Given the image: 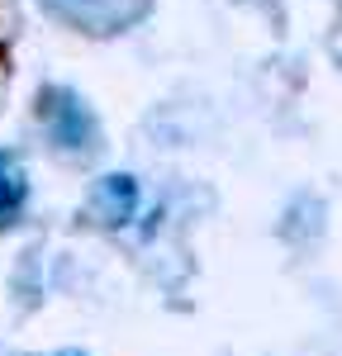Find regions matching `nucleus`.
<instances>
[{
    "mask_svg": "<svg viewBox=\"0 0 342 356\" xmlns=\"http://www.w3.org/2000/svg\"><path fill=\"white\" fill-rule=\"evenodd\" d=\"M48 124L62 147H90V138H95V124L72 90H48Z\"/></svg>",
    "mask_w": 342,
    "mask_h": 356,
    "instance_id": "obj_1",
    "label": "nucleus"
},
{
    "mask_svg": "<svg viewBox=\"0 0 342 356\" xmlns=\"http://www.w3.org/2000/svg\"><path fill=\"white\" fill-rule=\"evenodd\" d=\"M95 209L105 223H129L138 209V181L133 176H105L95 186Z\"/></svg>",
    "mask_w": 342,
    "mask_h": 356,
    "instance_id": "obj_2",
    "label": "nucleus"
},
{
    "mask_svg": "<svg viewBox=\"0 0 342 356\" xmlns=\"http://www.w3.org/2000/svg\"><path fill=\"white\" fill-rule=\"evenodd\" d=\"M28 204V176L15 152L0 147V223H15Z\"/></svg>",
    "mask_w": 342,
    "mask_h": 356,
    "instance_id": "obj_3",
    "label": "nucleus"
},
{
    "mask_svg": "<svg viewBox=\"0 0 342 356\" xmlns=\"http://www.w3.org/2000/svg\"><path fill=\"white\" fill-rule=\"evenodd\" d=\"M67 356H81V352H67Z\"/></svg>",
    "mask_w": 342,
    "mask_h": 356,
    "instance_id": "obj_4",
    "label": "nucleus"
}]
</instances>
